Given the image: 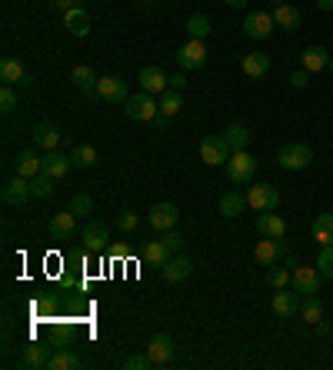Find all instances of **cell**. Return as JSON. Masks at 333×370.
Here are the masks:
<instances>
[{
    "label": "cell",
    "instance_id": "obj_22",
    "mask_svg": "<svg viewBox=\"0 0 333 370\" xmlns=\"http://www.w3.org/2000/svg\"><path fill=\"white\" fill-rule=\"evenodd\" d=\"M0 80L4 84H11V87H17V84H30V77H27V70H23V64L17 60V57H4L0 60Z\"/></svg>",
    "mask_w": 333,
    "mask_h": 370
},
{
    "label": "cell",
    "instance_id": "obj_3",
    "mask_svg": "<svg viewBox=\"0 0 333 370\" xmlns=\"http://www.w3.org/2000/svg\"><path fill=\"white\" fill-rule=\"evenodd\" d=\"M230 143H227V137L223 134H210V137H203L200 141V157H203V163L207 167H220V163L230 160Z\"/></svg>",
    "mask_w": 333,
    "mask_h": 370
},
{
    "label": "cell",
    "instance_id": "obj_24",
    "mask_svg": "<svg viewBox=\"0 0 333 370\" xmlns=\"http://www.w3.org/2000/svg\"><path fill=\"white\" fill-rule=\"evenodd\" d=\"M70 80H74V87H77L80 94H87V97H97V80H100V77L94 74L87 64H77V67H74Z\"/></svg>",
    "mask_w": 333,
    "mask_h": 370
},
{
    "label": "cell",
    "instance_id": "obj_6",
    "mask_svg": "<svg viewBox=\"0 0 333 370\" xmlns=\"http://www.w3.org/2000/svg\"><path fill=\"white\" fill-rule=\"evenodd\" d=\"M247 204H250L256 214H264V210H277L280 190L273 184H254L250 190H247Z\"/></svg>",
    "mask_w": 333,
    "mask_h": 370
},
{
    "label": "cell",
    "instance_id": "obj_52",
    "mask_svg": "<svg viewBox=\"0 0 333 370\" xmlns=\"http://www.w3.org/2000/svg\"><path fill=\"white\" fill-rule=\"evenodd\" d=\"M313 4H317L320 11H333V0H313Z\"/></svg>",
    "mask_w": 333,
    "mask_h": 370
},
{
    "label": "cell",
    "instance_id": "obj_51",
    "mask_svg": "<svg viewBox=\"0 0 333 370\" xmlns=\"http://www.w3.org/2000/svg\"><path fill=\"white\" fill-rule=\"evenodd\" d=\"M227 4H230L233 11H244V7H247V4H250V0H227Z\"/></svg>",
    "mask_w": 333,
    "mask_h": 370
},
{
    "label": "cell",
    "instance_id": "obj_5",
    "mask_svg": "<svg viewBox=\"0 0 333 370\" xmlns=\"http://www.w3.org/2000/svg\"><path fill=\"white\" fill-rule=\"evenodd\" d=\"M123 110L130 120H154L160 114V100H154V94H130Z\"/></svg>",
    "mask_w": 333,
    "mask_h": 370
},
{
    "label": "cell",
    "instance_id": "obj_47",
    "mask_svg": "<svg viewBox=\"0 0 333 370\" xmlns=\"http://www.w3.org/2000/svg\"><path fill=\"white\" fill-rule=\"evenodd\" d=\"M290 84H293L297 90H303L307 84H310V70H297V74L290 77Z\"/></svg>",
    "mask_w": 333,
    "mask_h": 370
},
{
    "label": "cell",
    "instance_id": "obj_25",
    "mask_svg": "<svg viewBox=\"0 0 333 370\" xmlns=\"http://www.w3.org/2000/svg\"><path fill=\"white\" fill-rule=\"evenodd\" d=\"M64 27L74 37H87L90 33V13L84 11V7H74V11H67L64 13Z\"/></svg>",
    "mask_w": 333,
    "mask_h": 370
},
{
    "label": "cell",
    "instance_id": "obj_32",
    "mask_svg": "<svg viewBox=\"0 0 333 370\" xmlns=\"http://www.w3.org/2000/svg\"><path fill=\"white\" fill-rule=\"evenodd\" d=\"M170 257H174V254H170V247H166L164 240H150V244L144 247V261L154 263V267H164Z\"/></svg>",
    "mask_w": 333,
    "mask_h": 370
},
{
    "label": "cell",
    "instance_id": "obj_13",
    "mask_svg": "<svg viewBox=\"0 0 333 370\" xmlns=\"http://www.w3.org/2000/svg\"><path fill=\"white\" fill-rule=\"evenodd\" d=\"M147 220H150V227H154L157 234H164V230L177 227L180 210H177V204H154V207H150V214H147Z\"/></svg>",
    "mask_w": 333,
    "mask_h": 370
},
{
    "label": "cell",
    "instance_id": "obj_42",
    "mask_svg": "<svg viewBox=\"0 0 333 370\" xmlns=\"http://www.w3.org/2000/svg\"><path fill=\"white\" fill-rule=\"evenodd\" d=\"M117 227H120L123 234H130V230L140 227V217H137L133 210H120V214H117Z\"/></svg>",
    "mask_w": 333,
    "mask_h": 370
},
{
    "label": "cell",
    "instance_id": "obj_36",
    "mask_svg": "<svg viewBox=\"0 0 333 370\" xmlns=\"http://www.w3.org/2000/svg\"><path fill=\"white\" fill-rule=\"evenodd\" d=\"M74 367H80V357L67 347L54 350V357H50V364H47V370H74Z\"/></svg>",
    "mask_w": 333,
    "mask_h": 370
},
{
    "label": "cell",
    "instance_id": "obj_54",
    "mask_svg": "<svg viewBox=\"0 0 333 370\" xmlns=\"http://www.w3.org/2000/svg\"><path fill=\"white\" fill-rule=\"evenodd\" d=\"M266 4H270V7H280V4H287V0H266Z\"/></svg>",
    "mask_w": 333,
    "mask_h": 370
},
{
    "label": "cell",
    "instance_id": "obj_23",
    "mask_svg": "<svg viewBox=\"0 0 333 370\" xmlns=\"http://www.w3.org/2000/svg\"><path fill=\"white\" fill-rule=\"evenodd\" d=\"M273 314L277 317H293V314H300V294L297 290H290V287H283L280 294H273Z\"/></svg>",
    "mask_w": 333,
    "mask_h": 370
},
{
    "label": "cell",
    "instance_id": "obj_50",
    "mask_svg": "<svg viewBox=\"0 0 333 370\" xmlns=\"http://www.w3.org/2000/svg\"><path fill=\"white\" fill-rule=\"evenodd\" d=\"M313 327H317V334H320V337H327V334H330V324H323V320H317Z\"/></svg>",
    "mask_w": 333,
    "mask_h": 370
},
{
    "label": "cell",
    "instance_id": "obj_48",
    "mask_svg": "<svg viewBox=\"0 0 333 370\" xmlns=\"http://www.w3.org/2000/svg\"><path fill=\"white\" fill-rule=\"evenodd\" d=\"M187 70H177V74H170V90H184L187 87Z\"/></svg>",
    "mask_w": 333,
    "mask_h": 370
},
{
    "label": "cell",
    "instance_id": "obj_16",
    "mask_svg": "<svg viewBox=\"0 0 333 370\" xmlns=\"http://www.w3.org/2000/svg\"><path fill=\"white\" fill-rule=\"evenodd\" d=\"M47 230H50V237H54V240H70L74 234H77V214H74L70 207L60 210V214H54V217H50Z\"/></svg>",
    "mask_w": 333,
    "mask_h": 370
},
{
    "label": "cell",
    "instance_id": "obj_29",
    "mask_svg": "<svg viewBox=\"0 0 333 370\" xmlns=\"http://www.w3.org/2000/svg\"><path fill=\"white\" fill-rule=\"evenodd\" d=\"M273 21H277V27H283V31H300V11L293 4L273 7Z\"/></svg>",
    "mask_w": 333,
    "mask_h": 370
},
{
    "label": "cell",
    "instance_id": "obj_35",
    "mask_svg": "<svg viewBox=\"0 0 333 370\" xmlns=\"http://www.w3.org/2000/svg\"><path fill=\"white\" fill-rule=\"evenodd\" d=\"M70 160H74L77 170H90V167L97 163V151H94L90 143H77V147L70 151Z\"/></svg>",
    "mask_w": 333,
    "mask_h": 370
},
{
    "label": "cell",
    "instance_id": "obj_43",
    "mask_svg": "<svg viewBox=\"0 0 333 370\" xmlns=\"http://www.w3.org/2000/svg\"><path fill=\"white\" fill-rule=\"evenodd\" d=\"M154 367V360L147 357V354H130V357L123 360V370H150Z\"/></svg>",
    "mask_w": 333,
    "mask_h": 370
},
{
    "label": "cell",
    "instance_id": "obj_19",
    "mask_svg": "<svg viewBox=\"0 0 333 370\" xmlns=\"http://www.w3.org/2000/svg\"><path fill=\"white\" fill-rule=\"evenodd\" d=\"M13 170L21 177H37L40 170H44V153H37V151H21L17 157H13Z\"/></svg>",
    "mask_w": 333,
    "mask_h": 370
},
{
    "label": "cell",
    "instance_id": "obj_9",
    "mask_svg": "<svg viewBox=\"0 0 333 370\" xmlns=\"http://www.w3.org/2000/svg\"><path fill=\"white\" fill-rule=\"evenodd\" d=\"M174 354H177V344L170 334H154V340L147 344V357L154 360V367H166L174 360Z\"/></svg>",
    "mask_w": 333,
    "mask_h": 370
},
{
    "label": "cell",
    "instance_id": "obj_30",
    "mask_svg": "<svg viewBox=\"0 0 333 370\" xmlns=\"http://www.w3.org/2000/svg\"><path fill=\"white\" fill-rule=\"evenodd\" d=\"M323 67H330V54H327L323 47H307V50H303V70L320 74Z\"/></svg>",
    "mask_w": 333,
    "mask_h": 370
},
{
    "label": "cell",
    "instance_id": "obj_15",
    "mask_svg": "<svg viewBox=\"0 0 333 370\" xmlns=\"http://www.w3.org/2000/svg\"><path fill=\"white\" fill-rule=\"evenodd\" d=\"M97 97L107 100V104H120L123 107L130 94H127V84H123L120 77H100L97 80Z\"/></svg>",
    "mask_w": 333,
    "mask_h": 370
},
{
    "label": "cell",
    "instance_id": "obj_55",
    "mask_svg": "<svg viewBox=\"0 0 333 370\" xmlns=\"http://www.w3.org/2000/svg\"><path fill=\"white\" fill-rule=\"evenodd\" d=\"M330 74H333V54H330Z\"/></svg>",
    "mask_w": 333,
    "mask_h": 370
},
{
    "label": "cell",
    "instance_id": "obj_33",
    "mask_svg": "<svg viewBox=\"0 0 333 370\" xmlns=\"http://www.w3.org/2000/svg\"><path fill=\"white\" fill-rule=\"evenodd\" d=\"M227 143H230V151H247L250 147V131H247L244 124H230L227 131H223Z\"/></svg>",
    "mask_w": 333,
    "mask_h": 370
},
{
    "label": "cell",
    "instance_id": "obj_8",
    "mask_svg": "<svg viewBox=\"0 0 333 370\" xmlns=\"http://www.w3.org/2000/svg\"><path fill=\"white\" fill-rule=\"evenodd\" d=\"M0 197H4V204H7V207H23V204L33 197L30 180H27V177H21V174L11 177V180L4 184V190H0Z\"/></svg>",
    "mask_w": 333,
    "mask_h": 370
},
{
    "label": "cell",
    "instance_id": "obj_17",
    "mask_svg": "<svg viewBox=\"0 0 333 370\" xmlns=\"http://www.w3.org/2000/svg\"><path fill=\"white\" fill-rule=\"evenodd\" d=\"M256 234H260V237L283 240V237H287V220L277 217L273 210H264V214H256Z\"/></svg>",
    "mask_w": 333,
    "mask_h": 370
},
{
    "label": "cell",
    "instance_id": "obj_39",
    "mask_svg": "<svg viewBox=\"0 0 333 370\" xmlns=\"http://www.w3.org/2000/svg\"><path fill=\"white\" fill-rule=\"evenodd\" d=\"M187 33H190V40H207L210 37V21L203 13H193L187 21Z\"/></svg>",
    "mask_w": 333,
    "mask_h": 370
},
{
    "label": "cell",
    "instance_id": "obj_45",
    "mask_svg": "<svg viewBox=\"0 0 333 370\" xmlns=\"http://www.w3.org/2000/svg\"><path fill=\"white\" fill-rule=\"evenodd\" d=\"M13 107H17V94H13L11 84H4V87H0V110H4V114H11Z\"/></svg>",
    "mask_w": 333,
    "mask_h": 370
},
{
    "label": "cell",
    "instance_id": "obj_27",
    "mask_svg": "<svg viewBox=\"0 0 333 370\" xmlns=\"http://www.w3.org/2000/svg\"><path fill=\"white\" fill-rule=\"evenodd\" d=\"M240 70H244L247 77H256V80H260V77L270 74V57L266 54H247L244 60H240Z\"/></svg>",
    "mask_w": 333,
    "mask_h": 370
},
{
    "label": "cell",
    "instance_id": "obj_4",
    "mask_svg": "<svg viewBox=\"0 0 333 370\" xmlns=\"http://www.w3.org/2000/svg\"><path fill=\"white\" fill-rule=\"evenodd\" d=\"M277 31V21H273V11H254L247 13L244 21V33L250 40H266L270 33Z\"/></svg>",
    "mask_w": 333,
    "mask_h": 370
},
{
    "label": "cell",
    "instance_id": "obj_56",
    "mask_svg": "<svg viewBox=\"0 0 333 370\" xmlns=\"http://www.w3.org/2000/svg\"><path fill=\"white\" fill-rule=\"evenodd\" d=\"M100 4H107V0H100Z\"/></svg>",
    "mask_w": 333,
    "mask_h": 370
},
{
    "label": "cell",
    "instance_id": "obj_37",
    "mask_svg": "<svg viewBox=\"0 0 333 370\" xmlns=\"http://www.w3.org/2000/svg\"><path fill=\"white\" fill-rule=\"evenodd\" d=\"M180 110H184L180 90H166V94H160V114H164V117H177Z\"/></svg>",
    "mask_w": 333,
    "mask_h": 370
},
{
    "label": "cell",
    "instance_id": "obj_34",
    "mask_svg": "<svg viewBox=\"0 0 333 370\" xmlns=\"http://www.w3.org/2000/svg\"><path fill=\"white\" fill-rule=\"evenodd\" d=\"M300 317L307 320V324H317V320H323V304L317 294H307L303 300H300Z\"/></svg>",
    "mask_w": 333,
    "mask_h": 370
},
{
    "label": "cell",
    "instance_id": "obj_31",
    "mask_svg": "<svg viewBox=\"0 0 333 370\" xmlns=\"http://www.w3.org/2000/svg\"><path fill=\"white\" fill-rule=\"evenodd\" d=\"M313 240L320 247H330L333 244V214H320V217L313 220Z\"/></svg>",
    "mask_w": 333,
    "mask_h": 370
},
{
    "label": "cell",
    "instance_id": "obj_12",
    "mask_svg": "<svg viewBox=\"0 0 333 370\" xmlns=\"http://www.w3.org/2000/svg\"><path fill=\"white\" fill-rule=\"evenodd\" d=\"M137 84H140L144 94H154L157 97V94H166V90H170V77L154 64V67H144V70L137 74Z\"/></svg>",
    "mask_w": 333,
    "mask_h": 370
},
{
    "label": "cell",
    "instance_id": "obj_10",
    "mask_svg": "<svg viewBox=\"0 0 333 370\" xmlns=\"http://www.w3.org/2000/svg\"><path fill=\"white\" fill-rule=\"evenodd\" d=\"M80 240H84V247L90 254H100L111 244V230H107V224H100V220H87L84 230H80Z\"/></svg>",
    "mask_w": 333,
    "mask_h": 370
},
{
    "label": "cell",
    "instance_id": "obj_2",
    "mask_svg": "<svg viewBox=\"0 0 333 370\" xmlns=\"http://www.w3.org/2000/svg\"><path fill=\"white\" fill-rule=\"evenodd\" d=\"M277 163L283 167V170H307V167L313 163L310 143H303V141L287 143V147H283V151L277 153Z\"/></svg>",
    "mask_w": 333,
    "mask_h": 370
},
{
    "label": "cell",
    "instance_id": "obj_1",
    "mask_svg": "<svg viewBox=\"0 0 333 370\" xmlns=\"http://www.w3.org/2000/svg\"><path fill=\"white\" fill-rule=\"evenodd\" d=\"M227 167V177H230V184H254V174H256V157L250 151H233L230 160L223 163Z\"/></svg>",
    "mask_w": 333,
    "mask_h": 370
},
{
    "label": "cell",
    "instance_id": "obj_40",
    "mask_svg": "<svg viewBox=\"0 0 333 370\" xmlns=\"http://www.w3.org/2000/svg\"><path fill=\"white\" fill-rule=\"evenodd\" d=\"M266 283H270V287H277V290H283V287H293V271H290L287 263H283V267H270V273H266Z\"/></svg>",
    "mask_w": 333,
    "mask_h": 370
},
{
    "label": "cell",
    "instance_id": "obj_44",
    "mask_svg": "<svg viewBox=\"0 0 333 370\" xmlns=\"http://www.w3.org/2000/svg\"><path fill=\"white\" fill-rule=\"evenodd\" d=\"M70 210H74L77 217H87L90 210H94V200H90L87 194H77V197H74V200H70Z\"/></svg>",
    "mask_w": 333,
    "mask_h": 370
},
{
    "label": "cell",
    "instance_id": "obj_38",
    "mask_svg": "<svg viewBox=\"0 0 333 370\" xmlns=\"http://www.w3.org/2000/svg\"><path fill=\"white\" fill-rule=\"evenodd\" d=\"M30 190H33V197H40V200H50V197H54V177L40 170L37 177H30Z\"/></svg>",
    "mask_w": 333,
    "mask_h": 370
},
{
    "label": "cell",
    "instance_id": "obj_7",
    "mask_svg": "<svg viewBox=\"0 0 333 370\" xmlns=\"http://www.w3.org/2000/svg\"><path fill=\"white\" fill-rule=\"evenodd\" d=\"M207 64V40H187L177 50V67L180 70H200Z\"/></svg>",
    "mask_w": 333,
    "mask_h": 370
},
{
    "label": "cell",
    "instance_id": "obj_14",
    "mask_svg": "<svg viewBox=\"0 0 333 370\" xmlns=\"http://www.w3.org/2000/svg\"><path fill=\"white\" fill-rule=\"evenodd\" d=\"M160 273H164V281H170V283L190 281V277H193V261H190L187 254H174V257L160 267Z\"/></svg>",
    "mask_w": 333,
    "mask_h": 370
},
{
    "label": "cell",
    "instance_id": "obj_11",
    "mask_svg": "<svg viewBox=\"0 0 333 370\" xmlns=\"http://www.w3.org/2000/svg\"><path fill=\"white\" fill-rule=\"evenodd\" d=\"M320 281H323V273L317 271V267H303V263L293 267V290H297L300 297L317 294V290H320Z\"/></svg>",
    "mask_w": 333,
    "mask_h": 370
},
{
    "label": "cell",
    "instance_id": "obj_49",
    "mask_svg": "<svg viewBox=\"0 0 333 370\" xmlns=\"http://www.w3.org/2000/svg\"><path fill=\"white\" fill-rule=\"evenodd\" d=\"M50 7L60 11V13H67V11H74V7H80V4H77V0H50Z\"/></svg>",
    "mask_w": 333,
    "mask_h": 370
},
{
    "label": "cell",
    "instance_id": "obj_41",
    "mask_svg": "<svg viewBox=\"0 0 333 370\" xmlns=\"http://www.w3.org/2000/svg\"><path fill=\"white\" fill-rule=\"evenodd\" d=\"M317 271H320L323 277H330V281H333V244H330V247H320V257H317Z\"/></svg>",
    "mask_w": 333,
    "mask_h": 370
},
{
    "label": "cell",
    "instance_id": "obj_20",
    "mask_svg": "<svg viewBox=\"0 0 333 370\" xmlns=\"http://www.w3.org/2000/svg\"><path fill=\"white\" fill-rule=\"evenodd\" d=\"M254 257H256V263L273 267V263H280V257H283V244H280L277 237H260V244L254 247Z\"/></svg>",
    "mask_w": 333,
    "mask_h": 370
},
{
    "label": "cell",
    "instance_id": "obj_21",
    "mask_svg": "<svg viewBox=\"0 0 333 370\" xmlns=\"http://www.w3.org/2000/svg\"><path fill=\"white\" fill-rule=\"evenodd\" d=\"M74 170V160L60 151H44V174H50L54 180H64Z\"/></svg>",
    "mask_w": 333,
    "mask_h": 370
},
{
    "label": "cell",
    "instance_id": "obj_18",
    "mask_svg": "<svg viewBox=\"0 0 333 370\" xmlns=\"http://www.w3.org/2000/svg\"><path fill=\"white\" fill-rule=\"evenodd\" d=\"M50 357H54V350L44 347V344H27L21 354V367L27 370H47V364H50Z\"/></svg>",
    "mask_w": 333,
    "mask_h": 370
},
{
    "label": "cell",
    "instance_id": "obj_28",
    "mask_svg": "<svg viewBox=\"0 0 333 370\" xmlns=\"http://www.w3.org/2000/svg\"><path fill=\"white\" fill-rule=\"evenodd\" d=\"M217 207H220L223 217H240V214H244V207H250V204H247V194H237V190H230V194L220 197V204H217Z\"/></svg>",
    "mask_w": 333,
    "mask_h": 370
},
{
    "label": "cell",
    "instance_id": "obj_46",
    "mask_svg": "<svg viewBox=\"0 0 333 370\" xmlns=\"http://www.w3.org/2000/svg\"><path fill=\"white\" fill-rule=\"evenodd\" d=\"M170 247V254H180V247H184V237H180L177 230H164V237H160Z\"/></svg>",
    "mask_w": 333,
    "mask_h": 370
},
{
    "label": "cell",
    "instance_id": "obj_26",
    "mask_svg": "<svg viewBox=\"0 0 333 370\" xmlns=\"http://www.w3.org/2000/svg\"><path fill=\"white\" fill-rule=\"evenodd\" d=\"M30 137L40 151H57V143H60V131H57L54 124H37L30 131Z\"/></svg>",
    "mask_w": 333,
    "mask_h": 370
},
{
    "label": "cell",
    "instance_id": "obj_53",
    "mask_svg": "<svg viewBox=\"0 0 333 370\" xmlns=\"http://www.w3.org/2000/svg\"><path fill=\"white\" fill-rule=\"evenodd\" d=\"M154 4H157V0H140V7H144V11H150Z\"/></svg>",
    "mask_w": 333,
    "mask_h": 370
}]
</instances>
